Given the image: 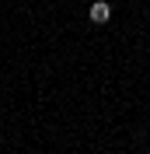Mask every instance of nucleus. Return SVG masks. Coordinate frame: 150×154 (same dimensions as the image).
Listing matches in <instances>:
<instances>
[{
  "label": "nucleus",
  "mask_w": 150,
  "mask_h": 154,
  "mask_svg": "<svg viewBox=\"0 0 150 154\" xmlns=\"http://www.w3.org/2000/svg\"><path fill=\"white\" fill-rule=\"evenodd\" d=\"M87 18H91L94 25H105V21L112 18V4H108V0H94L91 11H87Z\"/></svg>",
  "instance_id": "obj_1"
}]
</instances>
